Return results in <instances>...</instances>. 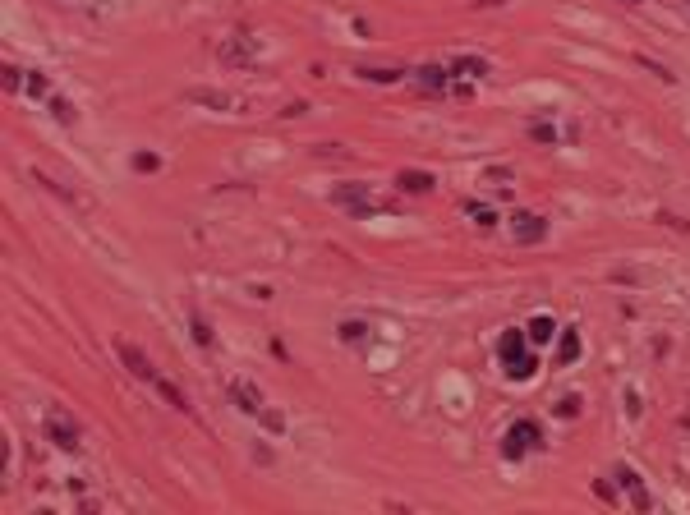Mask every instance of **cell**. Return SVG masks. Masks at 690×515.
Listing matches in <instances>:
<instances>
[{"label": "cell", "mask_w": 690, "mask_h": 515, "mask_svg": "<svg viewBox=\"0 0 690 515\" xmlns=\"http://www.w3.org/2000/svg\"><path fill=\"white\" fill-rule=\"evenodd\" d=\"M497 354H502V368L511 373L515 382H525L529 373H534V354H525V336H520V331H506Z\"/></svg>", "instance_id": "obj_1"}, {"label": "cell", "mask_w": 690, "mask_h": 515, "mask_svg": "<svg viewBox=\"0 0 690 515\" xmlns=\"http://www.w3.org/2000/svg\"><path fill=\"white\" fill-rule=\"evenodd\" d=\"M538 442H543V428H538L534 418H520V423L506 428V438H502V456H506V460H520L529 447H538Z\"/></svg>", "instance_id": "obj_2"}, {"label": "cell", "mask_w": 690, "mask_h": 515, "mask_svg": "<svg viewBox=\"0 0 690 515\" xmlns=\"http://www.w3.org/2000/svg\"><path fill=\"white\" fill-rule=\"evenodd\" d=\"M116 350H120V359L129 364V373H138V378H143V382H152V387H156V368H152V364H147V354H143V350H134V345H129V340H120Z\"/></svg>", "instance_id": "obj_3"}, {"label": "cell", "mask_w": 690, "mask_h": 515, "mask_svg": "<svg viewBox=\"0 0 690 515\" xmlns=\"http://www.w3.org/2000/svg\"><path fill=\"white\" fill-rule=\"evenodd\" d=\"M396 185L405 189V194H428V189L438 185V180L428 175V170H400V175H396Z\"/></svg>", "instance_id": "obj_4"}, {"label": "cell", "mask_w": 690, "mask_h": 515, "mask_svg": "<svg viewBox=\"0 0 690 515\" xmlns=\"http://www.w3.org/2000/svg\"><path fill=\"white\" fill-rule=\"evenodd\" d=\"M617 478H622V488H626V492H631L635 497V506H640V511H649V492H644V483H640V474H635V469H617Z\"/></svg>", "instance_id": "obj_5"}, {"label": "cell", "mask_w": 690, "mask_h": 515, "mask_svg": "<svg viewBox=\"0 0 690 515\" xmlns=\"http://www.w3.org/2000/svg\"><path fill=\"white\" fill-rule=\"evenodd\" d=\"M47 433L56 438V447H78V433H74V423H65L60 414H51V418H47Z\"/></svg>", "instance_id": "obj_6"}, {"label": "cell", "mask_w": 690, "mask_h": 515, "mask_svg": "<svg viewBox=\"0 0 690 515\" xmlns=\"http://www.w3.org/2000/svg\"><path fill=\"white\" fill-rule=\"evenodd\" d=\"M515 240L520 244H534V240H543V221H538V216H515Z\"/></svg>", "instance_id": "obj_7"}, {"label": "cell", "mask_w": 690, "mask_h": 515, "mask_svg": "<svg viewBox=\"0 0 690 515\" xmlns=\"http://www.w3.org/2000/svg\"><path fill=\"white\" fill-rule=\"evenodd\" d=\"M575 354H580V327H566V331H562V350H557V359L571 364Z\"/></svg>", "instance_id": "obj_8"}, {"label": "cell", "mask_w": 690, "mask_h": 515, "mask_svg": "<svg viewBox=\"0 0 690 515\" xmlns=\"http://www.w3.org/2000/svg\"><path fill=\"white\" fill-rule=\"evenodd\" d=\"M235 400H240V409H249V414H258V409H263V400H258V391L253 387H244V382H235Z\"/></svg>", "instance_id": "obj_9"}, {"label": "cell", "mask_w": 690, "mask_h": 515, "mask_svg": "<svg viewBox=\"0 0 690 515\" xmlns=\"http://www.w3.org/2000/svg\"><path fill=\"white\" fill-rule=\"evenodd\" d=\"M553 318H548V313H543V318H534V322H529V340H534V345H548V340H553Z\"/></svg>", "instance_id": "obj_10"}, {"label": "cell", "mask_w": 690, "mask_h": 515, "mask_svg": "<svg viewBox=\"0 0 690 515\" xmlns=\"http://www.w3.org/2000/svg\"><path fill=\"white\" fill-rule=\"evenodd\" d=\"M189 101H203V106H235V97H226V92H189Z\"/></svg>", "instance_id": "obj_11"}, {"label": "cell", "mask_w": 690, "mask_h": 515, "mask_svg": "<svg viewBox=\"0 0 690 515\" xmlns=\"http://www.w3.org/2000/svg\"><path fill=\"white\" fill-rule=\"evenodd\" d=\"M156 391H161V396H166V400H171V405H175V409H189V400H185V391H175V387H171V382H161V378H156Z\"/></svg>", "instance_id": "obj_12"}, {"label": "cell", "mask_w": 690, "mask_h": 515, "mask_svg": "<svg viewBox=\"0 0 690 515\" xmlns=\"http://www.w3.org/2000/svg\"><path fill=\"white\" fill-rule=\"evenodd\" d=\"M419 83H424L428 92H442V69H433V65H428V69H419Z\"/></svg>", "instance_id": "obj_13"}, {"label": "cell", "mask_w": 690, "mask_h": 515, "mask_svg": "<svg viewBox=\"0 0 690 515\" xmlns=\"http://www.w3.org/2000/svg\"><path fill=\"white\" fill-rule=\"evenodd\" d=\"M364 78H373V83H396L400 78V69H359Z\"/></svg>", "instance_id": "obj_14"}, {"label": "cell", "mask_w": 690, "mask_h": 515, "mask_svg": "<svg viewBox=\"0 0 690 515\" xmlns=\"http://www.w3.org/2000/svg\"><path fill=\"white\" fill-rule=\"evenodd\" d=\"M194 336H198V345H212V331H207V322L194 313Z\"/></svg>", "instance_id": "obj_15"}, {"label": "cell", "mask_w": 690, "mask_h": 515, "mask_svg": "<svg viewBox=\"0 0 690 515\" xmlns=\"http://www.w3.org/2000/svg\"><path fill=\"white\" fill-rule=\"evenodd\" d=\"M51 111H56V120H65V125L74 120V106H69V101H51Z\"/></svg>", "instance_id": "obj_16"}, {"label": "cell", "mask_w": 690, "mask_h": 515, "mask_svg": "<svg viewBox=\"0 0 690 515\" xmlns=\"http://www.w3.org/2000/svg\"><path fill=\"white\" fill-rule=\"evenodd\" d=\"M340 336H345V340H359V336H364V322H345V327H340Z\"/></svg>", "instance_id": "obj_17"}, {"label": "cell", "mask_w": 690, "mask_h": 515, "mask_svg": "<svg viewBox=\"0 0 690 515\" xmlns=\"http://www.w3.org/2000/svg\"><path fill=\"white\" fill-rule=\"evenodd\" d=\"M456 69H460V74H483V60H460Z\"/></svg>", "instance_id": "obj_18"}, {"label": "cell", "mask_w": 690, "mask_h": 515, "mask_svg": "<svg viewBox=\"0 0 690 515\" xmlns=\"http://www.w3.org/2000/svg\"><path fill=\"white\" fill-rule=\"evenodd\" d=\"M134 166H138V170H156V156L143 152V156H134Z\"/></svg>", "instance_id": "obj_19"}, {"label": "cell", "mask_w": 690, "mask_h": 515, "mask_svg": "<svg viewBox=\"0 0 690 515\" xmlns=\"http://www.w3.org/2000/svg\"><path fill=\"white\" fill-rule=\"evenodd\" d=\"M575 409H580V396H566V400H562V414H566V418H571V414H575Z\"/></svg>", "instance_id": "obj_20"}, {"label": "cell", "mask_w": 690, "mask_h": 515, "mask_svg": "<svg viewBox=\"0 0 690 515\" xmlns=\"http://www.w3.org/2000/svg\"><path fill=\"white\" fill-rule=\"evenodd\" d=\"M631 5H635V0H631Z\"/></svg>", "instance_id": "obj_21"}]
</instances>
